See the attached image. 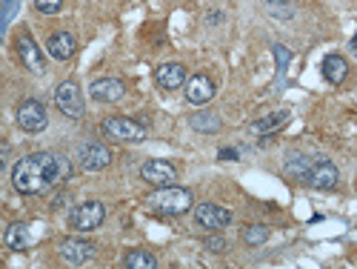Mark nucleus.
<instances>
[{
    "label": "nucleus",
    "mask_w": 357,
    "mask_h": 269,
    "mask_svg": "<svg viewBox=\"0 0 357 269\" xmlns=\"http://www.w3.org/2000/svg\"><path fill=\"white\" fill-rule=\"evenodd\" d=\"M72 175V163L54 152H32L15 163L12 184L20 195H43Z\"/></svg>",
    "instance_id": "nucleus-1"
},
{
    "label": "nucleus",
    "mask_w": 357,
    "mask_h": 269,
    "mask_svg": "<svg viewBox=\"0 0 357 269\" xmlns=\"http://www.w3.org/2000/svg\"><path fill=\"white\" fill-rule=\"evenodd\" d=\"M146 203L160 215H183L195 206V198H192L189 189L172 184V187H158L152 195L146 198Z\"/></svg>",
    "instance_id": "nucleus-2"
},
{
    "label": "nucleus",
    "mask_w": 357,
    "mask_h": 269,
    "mask_svg": "<svg viewBox=\"0 0 357 269\" xmlns=\"http://www.w3.org/2000/svg\"><path fill=\"white\" fill-rule=\"evenodd\" d=\"M100 132L109 140H123V143H140L146 138V126L143 124L132 121V117H121V115L106 117V121L100 124Z\"/></svg>",
    "instance_id": "nucleus-3"
},
{
    "label": "nucleus",
    "mask_w": 357,
    "mask_h": 269,
    "mask_svg": "<svg viewBox=\"0 0 357 269\" xmlns=\"http://www.w3.org/2000/svg\"><path fill=\"white\" fill-rule=\"evenodd\" d=\"M106 221V206L100 201H86L69 212V226L77 232H92Z\"/></svg>",
    "instance_id": "nucleus-4"
},
{
    "label": "nucleus",
    "mask_w": 357,
    "mask_h": 269,
    "mask_svg": "<svg viewBox=\"0 0 357 269\" xmlns=\"http://www.w3.org/2000/svg\"><path fill=\"white\" fill-rule=\"evenodd\" d=\"M54 103L66 117H72V121H80V117L86 115V103H83V95H80V89H77L75 80H66V83L57 86Z\"/></svg>",
    "instance_id": "nucleus-5"
},
{
    "label": "nucleus",
    "mask_w": 357,
    "mask_h": 269,
    "mask_svg": "<svg viewBox=\"0 0 357 269\" xmlns=\"http://www.w3.org/2000/svg\"><path fill=\"white\" fill-rule=\"evenodd\" d=\"M337 181H340V172L329 161H312L309 172L303 175V184L312 189H335Z\"/></svg>",
    "instance_id": "nucleus-6"
},
{
    "label": "nucleus",
    "mask_w": 357,
    "mask_h": 269,
    "mask_svg": "<svg viewBox=\"0 0 357 269\" xmlns=\"http://www.w3.org/2000/svg\"><path fill=\"white\" fill-rule=\"evenodd\" d=\"M17 124L23 132H43L49 126V115L40 101H23L17 106Z\"/></svg>",
    "instance_id": "nucleus-7"
},
{
    "label": "nucleus",
    "mask_w": 357,
    "mask_h": 269,
    "mask_svg": "<svg viewBox=\"0 0 357 269\" xmlns=\"http://www.w3.org/2000/svg\"><path fill=\"white\" fill-rule=\"evenodd\" d=\"M77 161H80V169H86V172H100V169H106L112 163V152L103 143L89 140V143H83L77 149Z\"/></svg>",
    "instance_id": "nucleus-8"
},
{
    "label": "nucleus",
    "mask_w": 357,
    "mask_h": 269,
    "mask_svg": "<svg viewBox=\"0 0 357 269\" xmlns=\"http://www.w3.org/2000/svg\"><path fill=\"white\" fill-rule=\"evenodd\" d=\"M140 177L146 184H152L155 189L158 187H172L177 181V169L169 161H146L143 169H140Z\"/></svg>",
    "instance_id": "nucleus-9"
},
{
    "label": "nucleus",
    "mask_w": 357,
    "mask_h": 269,
    "mask_svg": "<svg viewBox=\"0 0 357 269\" xmlns=\"http://www.w3.org/2000/svg\"><path fill=\"white\" fill-rule=\"evenodd\" d=\"M17 54H20V61H23V69H29L32 75H43V72H46L43 52H40V46L32 41V35H20V38H17Z\"/></svg>",
    "instance_id": "nucleus-10"
},
{
    "label": "nucleus",
    "mask_w": 357,
    "mask_h": 269,
    "mask_svg": "<svg viewBox=\"0 0 357 269\" xmlns=\"http://www.w3.org/2000/svg\"><path fill=\"white\" fill-rule=\"evenodd\" d=\"M195 221L203 229H223L231 224V212L218 203H200V206H195Z\"/></svg>",
    "instance_id": "nucleus-11"
},
{
    "label": "nucleus",
    "mask_w": 357,
    "mask_h": 269,
    "mask_svg": "<svg viewBox=\"0 0 357 269\" xmlns=\"http://www.w3.org/2000/svg\"><path fill=\"white\" fill-rule=\"evenodd\" d=\"M61 258L69 263V266H80V263H89L95 258V247L89 241H77V238H66L61 244Z\"/></svg>",
    "instance_id": "nucleus-12"
},
{
    "label": "nucleus",
    "mask_w": 357,
    "mask_h": 269,
    "mask_svg": "<svg viewBox=\"0 0 357 269\" xmlns=\"http://www.w3.org/2000/svg\"><path fill=\"white\" fill-rule=\"evenodd\" d=\"M89 92H92V98L100 101V103H117L126 95V86L121 80H114V78H100V80L92 83Z\"/></svg>",
    "instance_id": "nucleus-13"
},
{
    "label": "nucleus",
    "mask_w": 357,
    "mask_h": 269,
    "mask_svg": "<svg viewBox=\"0 0 357 269\" xmlns=\"http://www.w3.org/2000/svg\"><path fill=\"white\" fill-rule=\"evenodd\" d=\"M212 98H215V83H212V78H206V75L189 78V83H186V101H189V103L200 106V103H209Z\"/></svg>",
    "instance_id": "nucleus-14"
},
{
    "label": "nucleus",
    "mask_w": 357,
    "mask_h": 269,
    "mask_svg": "<svg viewBox=\"0 0 357 269\" xmlns=\"http://www.w3.org/2000/svg\"><path fill=\"white\" fill-rule=\"evenodd\" d=\"M155 80L160 89H169L172 92V89H181L186 83V69H183V64H160L155 69Z\"/></svg>",
    "instance_id": "nucleus-15"
},
{
    "label": "nucleus",
    "mask_w": 357,
    "mask_h": 269,
    "mask_svg": "<svg viewBox=\"0 0 357 269\" xmlns=\"http://www.w3.org/2000/svg\"><path fill=\"white\" fill-rule=\"evenodd\" d=\"M75 35H69V32H54L52 38H49V43H46V49H49V54L52 57H57V61H69V57L75 54Z\"/></svg>",
    "instance_id": "nucleus-16"
},
{
    "label": "nucleus",
    "mask_w": 357,
    "mask_h": 269,
    "mask_svg": "<svg viewBox=\"0 0 357 269\" xmlns=\"http://www.w3.org/2000/svg\"><path fill=\"white\" fill-rule=\"evenodd\" d=\"M286 124H289V112L280 109V112H272V115L260 117V121H255V124L249 126V132H252V135H269V132H278V129L286 126Z\"/></svg>",
    "instance_id": "nucleus-17"
},
{
    "label": "nucleus",
    "mask_w": 357,
    "mask_h": 269,
    "mask_svg": "<svg viewBox=\"0 0 357 269\" xmlns=\"http://www.w3.org/2000/svg\"><path fill=\"white\" fill-rule=\"evenodd\" d=\"M349 75V64L343 61L340 54H326V61H323V78L329 80V83H343Z\"/></svg>",
    "instance_id": "nucleus-18"
},
{
    "label": "nucleus",
    "mask_w": 357,
    "mask_h": 269,
    "mask_svg": "<svg viewBox=\"0 0 357 269\" xmlns=\"http://www.w3.org/2000/svg\"><path fill=\"white\" fill-rule=\"evenodd\" d=\"M3 241H6L9 249L23 252L29 244H32V235H29V226H26V224H12V226L6 229V235H3Z\"/></svg>",
    "instance_id": "nucleus-19"
},
{
    "label": "nucleus",
    "mask_w": 357,
    "mask_h": 269,
    "mask_svg": "<svg viewBox=\"0 0 357 269\" xmlns=\"http://www.w3.org/2000/svg\"><path fill=\"white\" fill-rule=\"evenodd\" d=\"M189 126L195 132H206V135H212V132H220V117L215 112H197L189 117Z\"/></svg>",
    "instance_id": "nucleus-20"
},
{
    "label": "nucleus",
    "mask_w": 357,
    "mask_h": 269,
    "mask_svg": "<svg viewBox=\"0 0 357 269\" xmlns=\"http://www.w3.org/2000/svg\"><path fill=\"white\" fill-rule=\"evenodd\" d=\"M123 266H126V269H155V266H158V258H155L152 252L135 249V252H129V255H126Z\"/></svg>",
    "instance_id": "nucleus-21"
},
{
    "label": "nucleus",
    "mask_w": 357,
    "mask_h": 269,
    "mask_svg": "<svg viewBox=\"0 0 357 269\" xmlns=\"http://www.w3.org/2000/svg\"><path fill=\"white\" fill-rule=\"evenodd\" d=\"M243 241H246L249 247L266 244V241H269V226H266V224H249V226L243 229Z\"/></svg>",
    "instance_id": "nucleus-22"
},
{
    "label": "nucleus",
    "mask_w": 357,
    "mask_h": 269,
    "mask_svg": "<svg viewBox=\"0 0 357 269\" xmlns=\"http://www.w3.org/2000/svg\"><path fill=\"white\" fill-rule=\"evenodd\" d=\"M309 166H312V161H309L306 155H289V161H286V175H289V177H297V181H303V175L309 172Z\"/></svg>",
    "instance_id": "nucleus-23"
},
{
    "label": "nucleus",
    "mask_w": 357,
    "mask_h": 269,
    "mask_svg": "<svg viewBox=\"0 0 357 269\" xmlns=\"http://www.w3.org/2000/svg\"><path fill=\"white\" fill-rule=\"evenodd\" d=\"M266 9H269L275 17H291V0H266Z\"/></svg>",
    "instance_id": "nucleus-24"
},
{
    "label": "nucleus",
    "mask_w": 357,
    "mask_h": 269,
    "mask_svg": "<svg viewBox=\"0 0 357 269\" xmlns=\"http://www.w3.org/2000/svg\"><path fill=\"white\" fill-rule=\"evenodd\" d=\"M35 9L40 15H57L63 9V0H35Z\"/></svg>",
    "instance_id": "nucleus-25"
},
{
    "label": "nucleus",
    "mask_w": 357,
    "mask_h": 269,
    "mask_svg": "<svg viewBox=\"0 0 357 269\" xmlns=\"http://www.w3.org/2000/svg\"><path fill=\"white\" fill-rule=\"evenodd\" d=\"M206 249H212L215 255H220L226 249V241H223V238H206Z\"/></svg>",
    "instance_id": "nucleus-26"
},
{
    "label": "nucleus",
    "mask_w": 357,
    "mask_h": 269,
    "mask_svg": "<svg viewBox=\"0 0 357 269\" xmlns=\"http://www.w3.org/2000/svg\"><path fill=\"white\" fill-rule=\"evenodd\" d=\"M275 57H278L280 72H283V69H286V64L291 61V52H289V49H283V46H275Z\"/></svg>",
    "instance_id": "nucleus-27"
},
{
    "label": "nucleus",
    "mask_w": 357,
    "mask_h": 269,
    "mask_svg": "<svg viewBox=\"0 0 357 269\" xmlns=\"http://www.w3.org/2000/svg\"><path fill=\"white\" fill-rule=\"evenodd\" d=\"M220 158L223 161H231V158H237V152H234V149H220Z\"/></svg>",
    "instance_id": "nucleus-28"
},
{
    "label": "nucleus",
    "mask_w": 357,
    "mask_h": 269,
    "mask_svg": "<svg viewBox=\"0 0 357 269\" xmlns=\"http://www.w3.org/2000/svg\"><path fill=\"white\" fill-rule=\"evenodd\" d=\"M351 49H354V54H357V35H354V41H351Z\"/></svg>",
    "instance_id": "nucleus-29"
}]
</instances>
